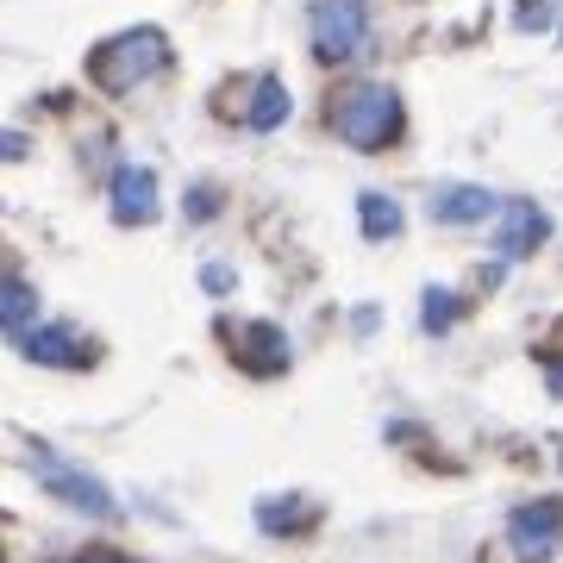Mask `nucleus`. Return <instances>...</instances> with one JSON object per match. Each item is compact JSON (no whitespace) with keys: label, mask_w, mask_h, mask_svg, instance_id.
Instances as JSON below:
<instances>
[{"label":"nucleus","mask_w":563,"mask_h":563,"mask_svg":"<svg viewBox=\"0 0 563 563\" xmlns=\"http://www.w3.org/2000/svg\"><path fill=\"white\" fill-rule=\"evenodd\" d=\"M325 125H332V139L339 144H351V151H363V157H376V151H388V144L407 132V107H401V95H395L388 81H351V88L332 95Z\"/></svg>","instance_id":"f257e3e1"},{"label":"nucleus","mask_w":563,"mask_h":563,"mask_svg":"<svg viewBox=\"0 0 563 563\" xmlns=\"http://www.w3.org/2000/svg\"><path fill=\"white\" fill-rule=\"evenodd\" d=\"M163 69H169V38L157 25H132L120 38L95 44V57H88V81L107 88V95H132L139 81L163 76Z\"/></svg>","instance_id":"f03ea898"},{"label":"nucleus","mask_w":563,"mask_h":563,"mask_svg":"<svg viewBox=\"0 0 563 563\" xmlns=\"http://www.w3.org/2000/svg\"><path fill=\"white\" fill-rule=\"evenodd\" d=\"M313 57L320 63H351L369 51V0H313L307 13Z\"/></svg>","instance_id":"7ed1b4c3"},{"label":"nucleus","mask_w":563,"mask_h":563,"mask_svg":"<svg viewBox=\"0 0 563 563\" xmlns=\"http://www.w3.org/2000/svg\"><path fill=\"white\" fill-rule=\"evenodd\" d=\"M32 476H38L57 501H69L76 514H88V520H113L120 514V501H113V488L95 483L88 470H76L69 457H57V451H44V444H32Z\"/></svg>","instance_id":"20e7f679"},{"label":"nucleus","mask_w":563,"mask_h":563,"mask_svg":"<svg viewBox=\"0 0 563 563\" xmlns=\"http://www.w3.org/2000/svg\"><path fill=\"white\" fill-rule=\"evenodd\" d=\"M107 201H113V220H120V225H144V220H157V201H163L157 169L120 163V169H113V181H107Z\"/></svg>","instance_id":"39448f33"},{"label":"nucleus","mask_w":563,"mask_h":563,"mask_svg":"<svg viewBox=\"0 0 563 563\" xmlns=\"http://www.w3.org/2000/svg\"><path fill=\"white\" fill-rule=\"evenodd\" d=\"M558 539H563V507L558 501H526V507L507 514V544H514L526 563H539Z\"/></svg>","instance_id":"423d86ee"},{"label":"nucleus","mask_w":563,"mask_h":563,"mask_svg":"<svg viewBox=\"0 0 563 563\" xmlns=\"http://www.w3.org/2000/svg\"><path fill=\"white\" fill-rule=\"evenodd\" d=\"M544 239H551V220H544V207H532V201H507L501 225H495V251H501V263L532 257V251H539Z\"/></svg>","instance_id":"0eeeda50"},{"label":"nucleus","mask_w":563,"mask_h":563,"mask_svg":"<svg viewBox=\"0 0 563 563\" xmlns=\"http://www.w3.org/2000/svg\"><path fill=\"white\" fill-rule=\"evenodd\" d=\"M20 351H25V363H44V369H51V363H63V369H88V363H95V344L76 339L69 325H32L20 339Z\"/></svg>","instance_id":"6e6552de"},{"label":"nucleus","mask_w":563,"mask_h":563,"mask_svg":"<svg viewBox=\"0 0 563 563\" xmlns=\"http://www.w3.org/2000/svg\"><path fill=\"white\" fill-rule=\"evenodd\" d=\"M495 207H501V201L488 195L483 181H444L439 195H432V207H426V213H432L439 225H476V220H488Z\"/></svg>","instance_id":"1a4fd4ad"},{"label":"nucleus","mask_w":563,"mask_h":563,"mask_svg":"<svg viewBox=\"0 0 563 563\" xmlns=\"http://www.w3.org/2000/svg\"><path fill=\"white\" fill-rule=\"evenodd\" d=\"M282 120H288V88L276 76H257L251 81V101H244V125L251 132H276Z\"/></svg>","instance_id":"9d476101"},{"label":"nucleus","mask_w":563,"mask_h":563,"mask_svg":"<svg viewBox=\"0 0 563 563\" xmlns=\"http://www.w3.org/2000/svg\"><path fill=\"white\" fill-rule=\"evenodd\" d=\"M244 363L251 369H263V376H276V369H288V339H282L276 325H244Z\"/></svg>","instance_id":"9b49d317"},{"label":"nucleus","mask_w":563,"mask_h":563,"mask_svg":"<svg viewBox=\"0 0 563 563\" xmlns=\"http://www.w3.org/2000/svg\"><path fill=\"white\" fill-rule=\"evenodd\" d=\"M32 313H38V295H32L20 276H7L0 282V325H7L13 339H25V332H32Z\"/></svg>","instance_id":"f8f14e48"},{"label":"nucleus","mask_w":563,"mask_h":563,"mask_svg":"<svg viewBox=\"0 0 563 563\" xmlns=\"http://www.w3.org/2000/svg\"><path fill=\"white\" fill-rule=\"evenodd\" d=\"M307 520H313V507H307L301 495H276V501H257V526H263V532H276V539L301 532Z\"/></svg>","instance_id":"ddd939ff"},{"label":"nucleus","mask_w":563,"mask_h":563,"mask_svg":"<svg viewBox=\"0 0 563 563\" xmlns=\"http://www.w3.org/2000/svg\"><path fill=\"white\" fill-rule=\"evenodd\" d=\"M357 225H363V239L383 244V239H395V232H401V207L369 188V195H357Z\"/></svg>","instance_id":"4468645a"},{"label":"nucleus","mask_w":563,"mask_h":563,"mask_svg":"<svg viewBox=\"0 0 563 563\" xmlns=\"http://www.w3.org/2000/svg\"><path fill=\"white\" fill-rule=\"evenodd\" d=\"M451 313H457V295L451 288H426V332H444Z\"/></svg>","instance_id":"2eb2a0df"},{"label":"nucleus","mask_w":563,"mask_h":563,"mask_svg":"<svg viewBox=\"0 0 563 563\" xmlns=\"http://www.w3.org/2000/svg\"><path fill=\"white\" fill-rule=\"evenodd\" d=\"M514 25H520V32H544V25H551V7H544V0H520Z\"/></svg>","instance_id":"dca6fc26"},{"label":"nucleus","mask_w":563,"mask_h":563,"mask_svg":"<svg viewBox=\"0 0 563 563\" xmlns=\"http://www.w3.org/2000/svg\"><path fill=\"white\" fill-rule=\"evenodd\" d=\"M220 213V195L213 188H188V220H213Z\"/></svg>","instance_id":"f3484780"},{"label":"nucleus","mask_w":563,"mask_h":563,"mask_svg":"<svg viewBox=\"0 0 563 563\" xmlns=\"http://www.w3.org/2000/svg\"><path fill=\"white\" fill-rule=\"evenodd\" d=\"M201 288H213V295H232V269H225V263L201 269Z\"/></svg>","instance_id":"a211bd4d"},{"label":"nucleus","mask_w":563,"mask_h":563,"mask_svg":"<svg viewBox=\"0 0 563 563\" xmlns=\"http://www.w3.org/2000/svg\"><path fill=\"white\" fill-rule=\"evenodd\" d=\"M551 395H563V363H551Z\"/></svg>","instance_id":"6ab92c4d"},{"label":"nucleus","mask_w":563,"mask_h":563,"mask_svg":"<svg viewBox=\"0 0 563 563\" xmlns=\"http://www.w3.org/2000/svg\"><path fill=\"white\" fill-rule=\"evenodd\" d=\"M76 563H113V558H107V551H88V558H76Z\"/></svg>","instance_id":"aec40b11"}]
</instances>
